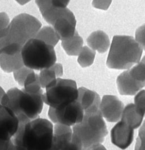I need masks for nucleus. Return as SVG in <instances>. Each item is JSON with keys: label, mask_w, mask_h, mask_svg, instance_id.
<instances>
[{"label": "nucleus", "mask_w": 145, "mask_h": 150, "mask_svg": "<svg viewBox=\"0 0 145 150\" xmlns=\"http://www.w3.org/2000/svg\"><path fill=\"white\" fill-rule=\"evenodd\" d=\"M53 138V125L49 120L38 117L19 123L12 138L18 150H50Z\"/></svg>", "instance_id": "obj_1"}, {"label": "nucleus", "mask_w": 145, "mask_h": 150, "mask_svg": "<svg viewBox=\"0 0 145 150\" xmlns=\"http://www.w3.org/2000/svg\"><path fill=\"white\" fill-rule=\"evenodd\" d=\"M43 90L36 94L26 92L23 88L14 87L4 96L1 105L10 108L18 117L19 123H25L39 117L43 101Z\"/></svg>", "instance_id": "obj_2"}, {"label": "nucleus", "mask_w": 145, "mask_h": 150, "mask_svg": "<svg viewBox=\"0 0 145 150\" xmlns=\"http://www.w3.org/2000/svg\"><path fill=\"white\" fill-rule=\"evenodd\" d=\"M142 52L143 49L133 37L116 35L112 39L106 64L110 69H129L140 60Z\"/></svg>", "instance_id": "obj_3"}, {"label": "nucleus", "mask_w": 145, "mask_h": 150, "mask_svg": "<svg viewBox=\"0 0 145 150\" xmlns=\"http://www.w3.org/2000/svg\"><path fill=\"white\" fill-rule=\"evenodd\" d=\"M100 104L96 103L85 110L82 122L72 127L73 133L80 139L85 149L93 144L103 142L108 133L99 108Z\"/></svg>", "instance_id": "obj_4"}, {"label": "nucleus", "mask_w": 145, "mask_h": 150, "mask_svg": "<svg viewBox=\"0 0 145 150\" xmlns=\"http://www.w3.org/2000/svg\"><path fill=\"white\" fill-rule=\"evenodd\" d=\"M21 55L24 66L36 70L50 67L56 61L54 47L35 38L23 46Z\"/></svg>", "instance_id": "obj_5"}, {"label": "nucleus", "mask_w": 145, "mask_h": 150, "mask_svg": "<svg viewBox=\"0 0 145 150\" xmlns=\"http://www.w3.org/2000/svg\"><path fill=\"white\" fill-rule=\"evenodd\" d=\"M43 93V103L49 107L59 108L77 100L78 88L75 81L57 78L46 87Z\"/></svg>", "instance_id": "obj_6"}, {"label": "nucleus", "mask_w": 145, "mask_h": 150, "mask_svg": "<svg viewBox=\"0 0 145 150\" xmlns=\"http://www.w3.org/2000/svg\"><path fill=\"white\" fill-rule=\"evenodd\" d=\"M41 26L40 21L31 15L21 13L16 16L9 26V43L23 46L28 40L35 38Z\"/></svg>", "instance_id": "obj_7"}, {"label": "nucleus", "mask_w": 145, "mask_h": 150, "mask_svg": "<svg viewBox=\"0 0 145 150\" xmlns=\"http://www.w3.org/2000/svg\"><path fill=\"white\" fill-rule=\"evenodd\" d=\"M84 114V109L77 100L59 108L49 107L48 110V117L53 123L69 127L82 122Z\"/></svg>", "instance_id": "obj_8"}, {"label": "nucleus", "mask_w": 145, "mask_h": 150, "mask_svg": "<svg viewBox=\"0 0 145 150\" xmlns=\"http://www.w3.org/2000/svg\"><path fill=\"white\" fill-rule=\"evenodd\" d=\"M80 139L70 127L60 124L53 126V138L50 150H83Z\"/></svg>", "instance_id": "obj_9"}, {"label": "nucleus", "mask_w": 145, "mask_h": 150, "mask_svg": "<svg viewBox=\"0 0 145 150\" xmlns=\"http://www.w3.org/2000/svg\"><path fill=\"white\" fill-rule=\"evenodd\" d=\"M19 121L8 107L0 104V139L9 141L16 134Z\"/></svg>", "instance_id": "obj_10"}, {"label": "nucleus", "mask_w": 145, "mask_h": 150, "mask_svg": "<svg viewBox=\"0 0 145 150\" xmlns=\"http://www.w3.org/2000/svg\"><path fill=\"white\" fill-rule=\"evenodd\" d=\"M99 108L103 117L109 122H114L121 119L124 104L115 96L104 95L100 101Z\"/></svg>", "instance_id": "obj_11"}, {"label": "nucleus", "mask_w": 145, "mask_h": 150, "mask_svg": "<svg viewBox=\"0 0 145 150\" xmlns=\"http://www.w3.org/2000/svg\"><path fill=\"white\" fill-rule=\"evenodd\" d=\"M134 137V129L123 121H119L111 129V141L122 149H126L132 143Z\"/></svg>", "instance_id": "obj_12"}, {"label": "nucleus", "mask_w": 145, "mask_h": 150, "mask_svg": "<svg viewBox=\"0 0 145 150\" xmlns=\"http://www.w3.org/2000/svg\"><path fill=\"white\" fill-rule=\"evenodd\" d=\"M76 21L75 17L69 9L64 15L57 18L53 24V27L60 38L65 40L73 37L76 32L75 28Z\"/></svg>", "instance_id": "obj_13"}, {"label": "nucleus", "mask_w": 145, "mask_h": 150, "mask_svg": "<svg viewBox=\"0 0 145 150\" xmlns=\"http://www.w3.org/2000/svg\"><path fill=\"white\" fill-rule=\"evenodd\" d=\"M116 84L120 94L127 96L135 95L145 86L144 83L134 79L129 74L128 70L118 76Z\"/></svg>", "instance_id": "obj_14"}, {"label": "nucleus", "mask_w": 145, "mask_h": 150, "mask_svg": "<svg viewBox=\"0 0 145 150\" xmlns=\"http://www.w3.org/2000/svg\"><path fill=\"white\" fill-rule=\"evenodd\" d=\"M144 117V114L134 104L130 103L124 107L120 120L134 129L141 125Z\"/></svg>", "instance_id": "obj_15"}, {"label": "nucleus", "mask_w": 145, "mask_h": 150, "mask_svg": "<svg viewBox=\"0 0 145 150\" xmlns=\"http://www.w3.org/2000/svg\"><path fill=\"white\" fill-rule=\"evenodd\" d=\"M87 43L93 50L103 53L107 50L110 46V40L106 33L99 30L92 32L88 36Z\"/></svg>", "instance_id": "obj_16"}, {"label": "nucleus", "mask_w": 145, "mask_h": 150, "mask_svg": "<svg viewBox=\"0 0 145 150\" xmlns=\"http://www.w3.org/2000/svg\"><path fill=\"white\" fill-rule=\"evenodd\" d=\"M23 66L21 52L14 54L0 53V67L5 72H14Z\"/></svg>", "instance_id": "obj_17"}, {"label": "nucleus", "mask_w": 145, "mask_h": 150, "mask_svg": "<svg viewBox=\"0 0 145 150\" xmlns=\"http://www.w3.org/2000/svg\"><path fill=\"white\" fill-rule=\"evenodd\" d=\"M78 91L79 96L77 100L80 103L84 111L101 101L100 96L95 91L90 90L83 87L79 88Z\"/></svg>", "instance_id": "obj_18"}, {"label": "nucleus", "mask_w": 145, "mask_h": 150, "mask_svg": "<svg viewBox=\"0 0 145 150\" xmlns=\"http://www.w3.org/2000/svg\"><path fill=\"white\" fill-rule=\"evenodd\" d=\"M83 40L76 32L71 38L62 40V46L69 56H78L83 48Z\"/></svg>", "instance_id": "obj_19"}, {"label": "nucleus", "mask_w": 145, "mask_h": 150, "mask_svg": "<svg viewBox=\"0 0 145 150\" xmlns=\"http://www.w3.org/2000/svg\"><path fill=\"white\" fill-rule=\"evenodd\" d=\"M35 38L39 39L46 43L55 46L60 40V38L53 28L44 26L38 31Z\"/></svg>", "instance_id": "obj_20"}, {"label": "nucleus", "mask_w": 145, "mask_h": 150, "mask_svg": "<svg viewBox=\"0 0 145 150\" xmlns=\"http://www.w3.org/2000/svg\"><path fill=\"white\" fill-rule=\"evenodd\" d=\"M23 87V89L26 92L31 94H36L40 92L42 90V87L39 75L35 73L34 71L29 73L25 81Z\"/></svg>", "instance_id": "obj_21"}, {"label": "nucleus", "mask_w": 145, "mask_h": 150, "mask_svg": "<svg viewBox=\"0 0 145 150\" xmlns=\"http://www.w3.org/2000/svg\"><path fill=\"white\" fill-rule=\"evenodd\" d=\"M96 52L90 47L83 46L78 55L77 62L82 67H86L91 66L95 60Z\"/></svg>", "instance_id": "obj_22"}, {"label": "nucleus", "mask_w": 145, "mask_h": 150, "mask_svg": "<svg viewBox=\"0 0 145 150\" xmlns=\"http://www.w3.org/2000/svg\"><path fill=\"white\" fill-rule=\"evenodd\" d=\"M130 76L136 80L145 84V63L139 61L134 66L127 69Z\"/></svg>", "instance_id": "obj_23"}, {"label": "nucleus", "mask_w": 145, "mask_h": 150, "mask_svg": "<svg viewBox=\"0 0 145 150\" xmlns=\"http://www.w3.org/2000/svg\"><path fill=\"white\" fill-rule=\"evenodd\" d=\"M40 71L39 76L41 87L42 88H46L48 85L57 79L56 73L52 66Z\"/></svg>", "instance_id": "obj_24"}, {"label": "nucleus", "mask_w": 145, "mask_h": 150, "mask_svg": "<svg viewBox=\"0 0 145 150\" xmlns=\"http://www.w3.org/2000/svg\"><path fill=\"white\" fill-rule=\"evenodd\" d=\"M33 70L23 66L21 68L15 70L13 72L14 77L15 80L18 82V84L21 86H23L25 81L28 76V75L32 72Z\"/></svg>", "instance_id": "obj_25"}, {"label": "nucleus", "mask_w": 145, "mask_h": 150, "mask_svg": "<svg viewBox=\"0 0 145 150\" xmlns=\"http://www.w3.org/2000/svg\"><path fill=\"white\" fill-rule=\"evenodd\" d=\"M134 104L145 117V90H140L134 98Z\"/></svg>", "instance_id": "obj_26"}, {"label": "nucleus", "mask_w": 145, "mask_h": 150, "mask_svg": "<svg viewBox=\"0 0 145 150\" xmlns=\"http://www.w3.org/2000/svg\"><path fill=\"white\" fill-rule=\"evenodd\" d=\"M134 150H145V121L139 130Z\"/></svg>", "instance_id": "obj_27"}, {"label": "nucleus", "mask_w": 145, "mask_h": 150, "mask_svg": "<svg viewBox=\"0 0 145 150\" xmlns=\"http://www.w3.org/2000/svg\"><path fill=\"white\" fill-rule=\"evenodd\" d=\"M135 40L145 50V24L140 26L135 33Z\"/></svg>", "instance_id": "obj_28"}, {"label": "nucleus", "mask_w": 145, "mask_h": 150, "mask_svg": "<svg viewBox=\"0 0 145 150\" xmlns=\"http://www.w3.org/2000/svg\"><path fill=\"white\" fill-rule=\"evenodd\" d=\"M35 2L41 14L53 6L51 0H35Z\"/></svg>", "instance_id": "obj_29"}, {"label": "nucleus", "mask_w": 145, "mask_h": 150, "mask_svg": "<svg viewBox=\"0 0 145 150\" xmlns=\"http://www.w3.org/2000/svg\"><path fill=\"white\" fill-rule=\"evenodd\" d=\"M112 0H93L92 5L99 9L106 10L110 6Z\"/></svg>", "instance_id": "obj_30"}, {"label": "nucleus", "mask_w": 145, "mask_h": 150, "mask_svg": "<svg viewBox=\"0 0 145 150\" xmlns=\"http://www.w3.org/2000/svg\"><path fill=\"white\" fill-rule=\"evenodd\" d=\"M10 24L9 18L5 12H0V30L9 27Z\"/></svg>", "instance_id": "obj_31"}, {"label": "nucleus", "mask_w": 145, "mask_h": 150, "mask_svg": "<svg viewBox=\"0 0 145 150\" xmlns=\"http://www.w3.org/2000/svg\"><path fill=\"white\" fill-rule=\"evenodd\" d=\"M70 0H51L52 5L58 8H66Z\"/></svg>", "instance_id": "obj_32"}, {"label": "nucleus", "mask_w": 145, "mask_h": 150, "mask_svg": "<svg viewBox=\"0 0 145 150\" xmlns=\"http://www.w3.org/2000/svg\"><path fill=\"white\" fill-rule=\"evenodd\" d=\"M52 67L55 71L57 78H60L63 76V66L60 63H55L52 66Z\"/></svg>", "instance_id": "obj_33"}, {"label": "nucleus", "mask_w": 145, "mask_h": 150, "mask_svg": "<svg viewBox=\"0 0 145 150\" xmlns=\"http://www.w3.org/2000/svg\"><path fill=\"white\" fill-rule=\"evenodd\" d=\"M86 150H107V149L101 143H98V144H95L90 146Z\"/></svg>", "instance_id": "obj_34"}, {"label": "nucleus", "mask_w": 145, "mask_h": 150, "mask_svg": "<svg viewBox=\"0 0 145 150\" xmlns=\"http://www.w3.org/2000/svg\"><path fill=\"white\" fill-rule=\"evenodd\" d=\"M9 43L8 36L0 37V50Z\"/></svg>", "instance_id": "obj_35"}, {"label": "nucleus", "mask_w": 145, "mask_h": 150, "mask_svg": "<svg viewBox=\"0 0 145 150\" xmlns=\"http://www.w3.org/2000/svg\"><path fill=\"white\" fill-rule=\"evenodd\" d=\"M5 94H6V92H5L4 89L0 86V104H1L2 98Z\"/></svg>", "instance_id": "obj_36"}, {"label": "nucleus", "mask_w": 145, "mask_h": 150, "mask_svg": "<svg viewBox=\"0 0 145 150\" xmlns=\"http://www.w3.org/2000/svg\"><path fill=\"white\" fill-rule=\"evenodd\" d=\"M19 4L23 5H25L26 4H27L28 2H29V1H31V0H15Z\"/></svg>", "instance_id": "obj_37"}, {"label": "nucleus", "mask_w": 145, "mask_h": 150, "mask_svg": "<svg viewBox=\"0 0 145 150\" xmlns=\"http://www.w3.org/2000/svg\"><path fill=\"white\" fill-rule=\"evenodd\" d=\"M142 62H144L145 63V56L142 58V59L141 60Z\"/></svg>", "instance_id": "obj_38"}, {"label": "nucleus", "mask_w": 145, "mask_h": 150, "mask_svg": "<svg viewBox=\"0 0 145 150\" xmlns=\"http://www.w3.org/2000/svg\"><path fill=\"white\" fill-rule=\"evenodd\" d=\"M86 149H85V148L83 149V150H86Z\"/></svg>", "instance_id": "obj_39"}]
</instances>
